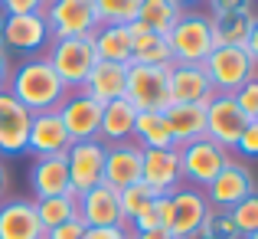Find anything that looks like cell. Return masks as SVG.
Wrapping results in <instances>:
<instances>
[{
  "instance_id": "obj_15",
  "label": "cell",
  "mask_w": 258,
  "mask_h": 239,
  "mask_svg": "<svg viewBox=\"0 0 258 239\" xmlns=\"http://www.w3.org/2000/svg\"><path fill=\"white\" fill-rule=\"evenodd\" d=\"M0 239H46V229L30 197L0 200Z\"/></svg>"
},
{
  "instance_id": "obj_32",
  "label": "cell",
  "mask_w": 258,
  "mask_h": 239,
  "mask_svg": "<svg viewBox=\"0 0 258 239\" xmlns=\"http://www.w3.org/2000/svg\"><path fill=\"white\" fill-rule=\"evenodd\" d=\"M154 200H157V194H154L151 187H144V183H131V187L118 190V203H121V216H124V223H131L134 216H141L144 210H151Z\"/></svg>"
},
{
  "instance_id": "obj_2",
  "label": "cell",
  "mask_w": 258,
  "mask_h": 239,
  "mask_svg": "<svg viewBox=\"0 0 258 239\" xmlns=\"http://www.w3.org/2000/svg\"><path fill=\"white\" fill-rule=\"evenodd\" d=\"M46 63L52 66L62 85L69 88H82V82L88 79L92 66L98 63V53H95L92 36H56L49 43V50L43 53Z\"/></svg>"
},
{
  "instance_id": "obj_25",
  "label": "cell",
  "mask_w": 258,
  "mask_h": 239,
  "mask_svg": "<svg viewBox=\"0 0 258 239\" xmlns=\"http://www.w3.org/2000/svg\"><path fill=\"white\" fill-rule=\"evenodd\" d=\"M255 17H258L255 7H245V10H226V13H209V26H213L216 46H245Z\"/></svg>"
},
{
  "instance_id": "obj_10",
  "label": "cell",
  "mask_w": 258,
  "mask_h": 239,
  "mask_svg": "<svg viewBox=\"0 0 258 239\" xmlns=\"http://www.w3.org/2000/svg\"><path fill=\"white\" fill-rule=\"evenodd\" d=\"M43 17L49 23L52 39L56 36H92L98 30L92 0H49L43 7Z\"/></svg>"
},
{
  "instance_id": "obj_7",
  "label": "cell",
  "mask_w": 258,
  "mask_h": 239,
  "mask_svg": "<svg viewBox=\"0 0 258 239\" xmlns=\"http://www.w3.org/2000/svg\"><path fill=\"white\" fill-rule=\"evenodd\" d=\"M52 43L49 23L43 13H20V17H7L4 20V33H0V46L4 53H20V56H43Z\"/></svg>"
},
{
  "instance_id": "obj_37",
  "label": "cell",
  "mask_w": 258,
  "mask_h": 239,
  "mask_svg": "<svg viewBox=\"0 0 258 239\" xmlns=\"http://www.w3.org/2000/svg\"><path fill=\"white\" fill-rule=\"evenodd\" d=\"M85 229H88V226L76 216V220H66V223H59V226L46 229V239H82Z\"/></svg>"
},
{
  "instance_id": "obj_29",
  "label": "cell",
  "mask_w": 258,
  "mask_h": 239,
  "mask_svg": "<svg viewBox=\"0 0 258 239\" xmlns=\"http://www.w3.org/2000/svg\"><path fill=\"white\" fill-rule=\"evenodd\" d=\"M180 7L173 4V0H141V7H138V20L134 23H141L144 30H151V33H170L173 30V23L180 20Z\"/></svg>"
},
{
  "instance_id": "obj_20",
  "label": "cell",
  "mask_w": 258,
  "mask_h": 239,
  "mask_svg": "<svg viewBox=\"0 0 258 239\" xmlns=\"http://www.w3.org/2000/svg\"><path fill=\"white\" fill-rule=\"evenodd\" d=\"M141 161H144V151L134 141L105 145V183L114 190L141 183Z\"/></svg>"
},
{
  "instance_id": "obj_26",
  "label": "cell",
  "mask_w": 258,
  "mask_h": 239,
  "mask_svg": "<svg viewBox=\"0 0 258 239\" xmlns=\"http://www.w3.org/2000/svg\"><path fill=\"white\" fill-rule=\"evenodd\" d=\"M131 30V63L138 66H173L170 46L164 33H151L141 23H127Z\"/></svg>"
},
{
  "instance_id": "obj_30",
  "label": "cell",
  "mask_w": 258,
  "mask_h": 239,
  "mask_svg": "<svg viewBox=\"0 0 258 239\" xmlns=\"http://www.w3.org/2000/svg\"><path fill=\"white\" fill-rule=\"evenodd\" d=\"M36 216L43 223V229H52L66 220H76L79 216V197L76 194H62V197H43V200H33Z\"/></svg>"
},
{
  "instance_id": "obj_40",
  "label": "cell",
  "mask_w": 258,
  "mask_h": 239,
  "mask_svg": "<svg viewBox=\"0 0 258 239\" xmlns=\"http://www.w3.org/2000/svg\"><path fill=\"white\" fill-rule=\"evenodd\" d=\"M82 239H131L127 226H98V229H85Z\"/></svg>"
},
{
  "instance_id": "obj_27",
  "label": "cell",
  "mask_w": 258,
  "mask_h": 239,
  "mask_svg": "<svg viewBox=\"0 0 258 239\" xmlns=\"http://www.w3.org/2000/svg\"><path fill=\"white\" fill-rule=\"evenodd\" d=\"M131 141L141 148V151H151V148H176L164 112H138Z\"/></svg>"
},
{
  "instance_id": "obj_43",
  "label": "cell",
  "mask_w": 258,
  "mask_h": 239,
  "mask_svg": "<svg viewBox=\"0 0 258 239\" xmlns=\"http://www.w3.org/2000/svg\"><path fill=\"white\" fill-rule=\"evenodd\" d=\"M10 56H7L4 50H0V92H7V79H10Z\"/></svg>"
},
{
  "instance_id": "obj_49",
  "label": "cell",
  "mask_w": 258,
  "mask_h": 239,
  "mask_svg": "<svg viewBox=\"0 0 258 239\" xmlns=\"http://www.w3.org/2000/svg\"><path fill=\"white\" fill-rule=\"evenodd\" d=\"M242 239H258V229H255V233H252V236H242Z\"/></svg>"
},
{
  "instance_id": "obj_17",
  "label": "cell",
  "mask_w": 258,
  "mask_h": 239,
  "mask_svg": "<svg viewBox=\"0 0 258 239\" xmlns=\"http://www.w3.org/2000/svg\"><path fill=\"white\" fill-rule=\"evenodd\" d=\"M79 220H82L88 229H98V226H127L124 216H121L118 190L108 187V183H98V187L79 194Z\"/></svg>"
},
{
  "instance_id": "obj_35",
  "label": "cell",
  "mask_w": 258,
  "mask_h": 239,
  "mask_svg": "<svg viewBox=\"0 0 258 239\" xmlns=\"http://www.w3.org/2000/svg\"><path fill=\"white\" fill-rule=\"evenodd\" d=\"M235 102H239V108L245 112L248 121H258V76L248 79L245 85L235 92Z\"/></svg>"
},
{
  "instance_id": "obj_44",
  "label": "cell",
  "mask_w": 258,
  "mask_h": 239,
  "mask_svg": "<svg viewBox=\"0 0 258 239\" xmlns=\"http://www.w3.org/2000/svg\"><path fill=\"white\" fill-rule=\"evenodd\" d=\"M131 239H176V236L170 233V229L160 226V229H151V233H131Z\"/></svg>"
},
{
  "instance_id": "obj_36",
  "label": "cell",
  "mask_w": 258,
  "mask_h": 239,
  "mask_svg": "<svg viewBox=\"0 0 258 239\" xmlns=\"http://www.w3.org/2000/svg\"><path fill=\"white\" fill-rule=\"evenodd\" d=\"M160 226H164V220H160V203L154 200V207L144 210L141 216H134L127 229H131V233H151V229H160Z\"/></svg>"
},
{
  "instance_id": "obj_6",
  "label": "cell",
  "mask_w": 258,
  "mask_h": 239,
  "mask_svg": "<svg viewBox=\"0 0 258 239\" xmlns=\"http://www.w3.org/2000/svg\"><path fill=\"white\" fill-rule=\"evenodd\" d=\"M124 99L138 112H164L170 105V66H127Z\"/></svg>"
},
{
  "instance_id": "obj_18",
  "label": "cell",
  "mask_w": 258,
  "mask_h": 239,
  "mask_svg": "<svg viewBox=\"0 0 258 239\" xmlns=\"http://www.w3.org/2000/svg\"><path fill=\"white\" fill-rule=\"evenodd\" d=\"M216 95L203 63H173L170 66V102L180 105H206Z\"/></svg>"
},
{
  "instance_id": "obj_8",
  "label": "cell",
  "mask_w": 258,
  "mask_h": 239,
  "mask_svg": "<svg viewBox=\"0 0 258 239\" xmlns=\"http://www.w3.org/2000/svg\"><path fill=\"white\" fill-rule=\"evenodd\" d=\"M180 170H183V183H193L196 190H203L229 161V151L222 145H216L213 138H196L189 145H180Z\"/></svg>"
},
{
  "instance_id": "obj_46",
  "label": "cell",
  "mask_w": 258,
  "mask_h": 239,
  "mask_svg": "<svg viewBox=\"0 0 258 239\" xmlns=\"http://www.w3.org/2000/svg\"><path fill=\"white\" fill-rule=\"evenodd\" d=\"M183 239H209V236L203 233V229H196V233H189V236H183Z\"/></svg>"
},
{
  "instance_id": "obj_45",
  "label": "cell",
  "mask_w": 258,
  "mask_h": 239,
  "mask_svg": "<svg viewBox=\"0 0 258 239\" xmlns=\"http://www.w3.org/2000/svg\"><path fill=\"white\" fill-rule=\"evenodd\" d=\"M7 187H10V170H7L4 158H0V200L7 197Z\"/></svg>"
},
{
  "instance_id": "obj_1",
  "label": "cell",
  "mask_w": 258,
  "mask_h": 239,
  "mask_svg": "<svg viewBox=\"0 0 258 239\" xmlns=\"http://www.w3.org/2000/svg\"><path fill=\"white\" fill-rule=\"evenodd\" d=\"M7 92H10L30 115H39V112H56L69 88L52 72V66L46 63V56H30V59H20V66L10 69Z\"/></svg>"
},
{
  "instance_id": "obj_5",
  "label": "cell",
  "mask_w": 258,
  "mask_h": 239,
  "mask_svg": "<svg viewBox=\"0 0 258 239\" xmlns=\"http://www.w3.org/2000/svg\"><path fill=\"white\" fill-rule=\"evenodd\" d=\"M203 69L219 95H235L248 79L258 76L245 46H213V53L203 59Z\"/></svg>"
},
{
  "instance_id": "obj_16",
  "label": "cell",
  "mask_w": 258,
  "mask_h": 239,
  "mask_svg": "<svg viewBox=\"0 0 258 239\" xmlns=\"http://www.w3.org/2000/svg\"><path fill=\"white\" fill-rule=\"evenodd\" d=\"M30 118H33V115L26 112L10 92H0V158L26 154Z\"/></svg>"
},
{
  "instance_id": "obj_21",
  "label": "cell",
  "mask_w": 258,
  "mask_h": 239,
  "mask_svg": "<svg viewBox=\"0 0 258 239\" xmlns=\"http://www.w3.org/2000/svg\"><path fill=\"white\" fill-rule=\"evenodd\" d=\"M127 66L131 63H108V59H98L88 72V79L82 82V92L92 95L98 105H108V102L124 99V85H127Z\"/></svg>"
},
{
  "instance_id": "obj_9",
  "label": "cell",
  "mask_w": 258,
  "mask_h": 239,
  "mask_svg": "<svg viewBox=\"0 0 258 239\" xmlns=\"http://www.w3.org/2000/svg\"><path fill=\"white\" fill-rule=\"evenodd\" d=\"M248 128L245 112L239 108L235 95H219L206 102V138H213L216 145H222L226 151H235L242 131Z\"/></svg>"
},
{
  "instance_id": "obj_31",
  "label": "cell",
  "mask_w": 258,
  "mask_h": 239,
  "mask_svg": "<svg viewBox=\"0 0 258 239\" xmlns=\"http://www.w3.org/2000/svg\"><path fill=\"white\" fill-rule=\"evenodd\" d=\"M98 26H127L138 20L141 0H92Z\"/></svg>"
},
{
  "instance_id": "obj_42",
  "label": "cell",
  "mask_w": 258,
  "mask_h": 239,
  "mask_svg": "<svg viewBox=\"0 0 258 239\" xmlns=\"http://www.w3.org/2000/svg\"><path fill=\"white\" fill-rule=\"evenodd\" d=\"M245 53H248V59L255 63V69H258V17H255L252 30H248V39H245Z\"/></svg>"
},
{
  "instance_id": "obj_24",
  "label": "cell",
  "mask_w": 258,
  "mask_h": 239,
  "mask_svg": "<svg viewBox=\"0 0 258 239\" xmlns=\"http://www.w3.org/2000/svg\"><path fill=\"white\" fill-rule=\"evenodd\" d=\"M164 118L170 125L173 145H189V141L203 138L206 134V105H180V102H170L164 108Z\"/></svg>"
},
{
  "instance_id": "obj_33",
  "label": "cell",
  "mask_w": 258,
  "mask_h": 239,
  "mask_svg": "<svg viewBox=\"0 0 258 239\" xmlns=\"http://www.w3.org/2000/svg\"><path fill=\"white\" fill-rule=\"evenodd\" d=\"M229 213H232V223L242 236H252L258 229V190H252L242 203H235Z\"/></svg>"
},
{
  "instance_id": "obj_4",
  "label": "cell",
  "mask_w": 258,
  "mask_h": 239,
  "mask_svg": "<svg viewBox=\"0 0 258 239\" xmlns=\"http://www.w3.org/2000/svg\"><path fill=\"white\" fill-rule=\"evenodd\" d=\"M160 203V220H164V229H170L176 239L196 233V229H203V223H206L209 216V200L203 190L196 187H180L176 194L170 197H157Z\"/></svg>"
},
{
  "instance_id": "obj_23",
  "label": "cell",
  "mask_w": 258,
  "mask_h": 239,
  "mask_svg": "<svg viewBox=\"0 0 258 239\" xmlns=\"http://www.w3.org/2000/svg\"><path fill=\"white\" fill-rule=\"evenodd\" d=\"M134 121H138V108H134L127 99H118V102L101 105L98 141H101V145H121V141H131Z\"/></svg>"
},
{
  "instance_id": "obj_39",
  "label": "cell",
  "mask_w": 258,
  "mask_h": 239,
  "mask_svg": "<svg viewBox=\"0 0 258 239\" xmlns=\"http://www.w3.org/2000/svg\"><path fill=\"white\" fill-rule=\"evenodd\" d=\"M46 0H0V10L7 17H20V13H43Z\"/></svg>"
},
{
  "instance_id": "obj_47",
  "label": "cell",
  "mask_w": 258,
  "mask_h": 239,
  "mask_svg": "<svg viewBox=\"0 0 258 239\" xmlns=\"http://www.w3.org/2000/svg\"><path fill=\"white\" fill-rule=\"evenodd\" d=\"M173 4H176V7L183 10V7H189V4H200V0H173Z\"/></svg>"
},
{
  "instance_id": "obj_28",
  "label": "cell",
  "mask_w": 258,
  "mask_h": 239,
  "mask_svg": "<svg viewBox=\"0 0 258 239\" xmlns=\"http://www.w3.org/2000/svg\"><path fill=\"white\" fill-rule=\"evenodd\" d=\"M98 59L108 63H131V30L127 26H98L92 33Z\"/></svg>"
},
{
  "instance_id": "obj_19",
  "label": "cell",
  "mask_w": 258,
  "mask_h": 239,
  "mask_svg": "<svg viewBox=\"0 0 258 239\" xmlns=\"http://www.w3.org/2000/svg\"><path fill=\"white\" fill-rule=\"evenodd\" d=\"M72 148V138L66 134L59 112H39L30 118V138H26V151L36 158H56Z\"/></svg>"
},
{
  "instance_id": "obj_22",
  "label": "cell",
  "mask_w": 258,
  "mask_h": 239,
  "mask_svg": "<svg viewBox=\"0 0 258 239\" xmlns=\"http://www.w3.org/2000/svg\"><path fill=\"white\" fill-rule=\"evenodd\" d=\"M30 187H33V200L72 194L66 154H56V158H36V161H33V167H30Z\"/></svg>"
},
{
  "instance_id": "obj_13",
  "label": "cell",
  "mask_w": 258,
  "mask_h": 239,
  "mask_svg": "<svg viewBox=\"0 0 258 239\" xmlns=\"http://www.w3.org/2000/svg\"><path fill=\"white\" fill-rule=\"evenodd\" d=\"M252 190H255L252 170H248L245 164H239V161H229L226 167L203 187V194H206V200H209L213 210H232L235 203H242Z\"/></svg>"
},
{
  "instance_id": "obj_38",
  "label": "cell",
  "mask_w": 258,
  "mask_h": 239,
  "mask_svg": "<svg viewBox=\"0 0 258 239\" xmlns=\"http://www.w3.org/2000/svg\"><path fill=\"white\" fill-rule=\"evenodd\" d=\"M235 151H239L242 158H252V161H258V121H248V128L242 131L239 145H235Z\"/></svg>"
},
{
  "instance_id": "obj_12",
  "label": "cell",
  "mask_w": 258,
  "mask_h": 239,
  "mask_svg": "<svg viewBox=\"0 0 258 239\" xmlns=\"http://www.w3.org/2000/svg\"><path fill=\"white\" fill-rule=\"evenodd\" d=\"M56 112H59V121H62L66 134L72 138V145H76V141H95L98 138L101 105L92 99V95H85L82 88L66 92V99L59 102Z\"/></svg>"
},
{
  "instance_id": "obj_3",
  "label": "cell",
  "mask_w": 258,
  "mask_h": 239,
  "mask_svg": "<svg viewBox=\"0 0 258 239\" xmlns=\"http://www.w3.org/2000/svg\"><path fill=\"white\" fill-rule=\"evenodd\" d=\"M167 46H170L173 63H203L216 46L209 17L196 10H183L173 30L167 33Z\"/></svg>"
},
{
  "instance_id": "obj_34",
  "label": "cell",
  "mask_w": 258,
  "mask_h": 239,
  "mask_svg": "<svg viewBox=\"0 0 258 239\" xmlns=\"http://www.w3.org/2000/svg\"><path fill=\"white\" fill-rule=\"evenodd\" d=\"M203 233H206L209 239H242V233L235 229L229 210H209L206 223H203Z\"/></svg>"
},
{
  "instance_id": "obj_11",
  "label": "cell",
  "mask_w": 258,
  "mask_h": 239,
  "mask_svg": "<svg viewBox=\"0 0 258 239\" xmlns=\"http://www.w3.org/2000/svg\"><path fill=\"white\" fill-rule=\"evenodd\" d=\"M66 167H69V187L72 194H85V190L105 183V145L95 141H76L66 151Z\"/></svg>"
},
{
  "instance_id": "obj_14",
  "label": "cell",
  "mask_w": 258,
  "mask_h": 239,
  "mask_svg": "<svg viewBox=\"0 0 258 239\" xmlns=\"http://www.w3.org/2000/svg\"><path fill=\"white\" fill-rule=\"evenodd\" d=\"M141 183L151 187L157 197H170L183 187L180 151L176 148H151L141 161Z\"/></svg>"
},
{
  "instance_id": "obj_41",
  "label": "cell",
  "mask_w": 258,
  "mask_h": 239,
  "mask_svg": "<svg viewBox=\"0 0 258 239\" xmlns=\"http://www.w3.org/2000/svg\"><path fill=\"white\" fill-rule=\"evenodd\" d=\"M213 13H226V10H245L252 7V0H206Z\"/></svg>"
},
{
  "instance_id": "obj_48",
  "label": "cell",
  "mask_w": 258,
  "mask_h": 239,
  "mask_svg": "<svg viewBox=\"0 0 258 239\" xmlns=\"http://www.w3.org/2000/svg\"><path fill=\"white\" fill-rule=\"evenodd\" d=\"M4 20H7V13L0 10V33H4ZM0 50H4V46H0Z\"/></svg>"
}]
</instances>
